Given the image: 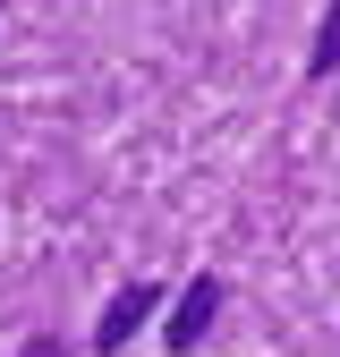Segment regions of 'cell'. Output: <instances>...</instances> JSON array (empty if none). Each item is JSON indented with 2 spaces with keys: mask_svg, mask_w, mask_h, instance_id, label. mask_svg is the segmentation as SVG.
<instances>
[{
  "mask_svg": "<svg viewBox=\"0 0 340 357\" xmlns=\"http://www.w3.org/2000/svg\"><path fill=\"white\" fill-rule=\"evenodd\" d=\"M212 315H222V281H212V273H196V281L179 289V306H170V324H162V340L179 349V357H187V349H196V340L212 332Z\"/></svg>",
  "mask_w": 340,
  "mask_h": 357,
  "instance_id": "obj_1",
  "label": "cell"
},
{
  "mask_svg": "<svg viewBox=\"0 0 340 357\" xmlns=\"http://www.w3.org/2000/svg\"><path fill=\"white\" fill-rule=\"evenodd\" d=\"M153 306H162V289H153V281H128V289L102 306V324H94V349H102V357H119V349H128V332H137V324L153 315Z\"/></svg>",
  "mask_w": 340,
  "mask_h": 357,
  "instance_id": "obj_2",
  "label": "cell"
},
{
  "mask_svg": "<svg viewBox=\"0 0 340 357\" xmlns=\"http://www.w3.org/2000/svg\"><path fill=\"white\" fill-rule=\"evenodd\" d=\"M332 60H340V0L323 9V26H315V52H307V77H332Z\"/></svg>",
  "mask_w": 340,
  "mask_h": 357,
  "instance_id": "obj_3",
  "label": "cell"
}]
</instances>
